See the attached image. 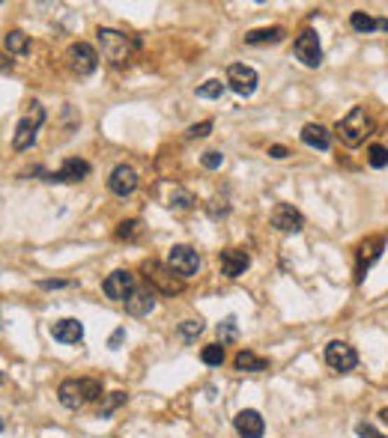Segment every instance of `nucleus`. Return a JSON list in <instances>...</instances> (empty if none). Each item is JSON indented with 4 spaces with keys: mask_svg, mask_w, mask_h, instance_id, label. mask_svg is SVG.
I'll list each match as a JSON object with an SVG mask.
<instances>
[{
    "mask_svg": "<svg viewBox=\"0 0 388 438\" xmlns=\"http://www.w3.org/2000/svg\"><path fill=\"white\" fill-rule=\"evenodd\" d=\"M141 272H143V277H147V284L152 289H159L161 295H180L182 286H185V280L176 275L171 265H164V263L150 260V263H143Z\"/></svg>",
    "mask_w": 388,
    "mask_h": 438,
    "instance_id": "4",
    "label": "nucleus"
},
{
    "mask_svg": "<svg viewBox=\"0 0 388 438\" xmlns=\"http://www.w3.org/2000/svg\"><path fill=\"white\" fill-rule=\"evenodd\" d=\"M39 286L42 289H63V286H69V284H66V280H42Z\"/></svg>",
    "mask_w": 388,
    "mask_h": 438,
    "instance_id": "38",
    "label": "nucleus"
},
{
    "mask_svg": "<svg viewBox=\"0 0 388 438\" xmlns=\"http://www.w3.org/2000/svg\"><path fill=\"white\" fill-rule=\"evenodd\" d=\"M168 265L185 280V277L197 275V268H201V256H197L194 248H188V244H173L171 254H168Z\"/></svg>",
    "mask_w": 388,
    "mask_h": 438,
    "instance_id": "9",
    "label": "nucleus"
},
{
    "mask_svg": "<svg viewBox=\"0 0 388 438\" xmlns=\"http://www.w3.org/2000/svg\"><path fill=\"white\" fill-rule=\"evenodd\" d=\"M209 131H213V122L203 119V122H197V126L188 129V131H185V138H188V140H194V138H206Z\"/></svg>",
    "mask_w": 388,
    "mask_h": 438,
    "instance_id": "34",
    "label": "nucleus"
},
{
    "mask_svg": "<svg viewBox=\"0 0 388 438\" xmlns=\"http://www.w3.org/2000/svg\"><path fill=\"white\" fill-rule=\"evenodd\" d=\"M51 337L57 343H81L84 340V325L78 319H60L51 325Z\"/></svg>",
    "mask_w": 388,
    "mask_h": 438,
    "instance_id": "19",
    "label": "nucleus"
},
{
    "mask_svg": "<svg viewBox=\"0 0 388 438\" xmlns=\"http://www.w3.org/2000/svg\"><path fill=\"white\" fill-rule=\"evenodd\" d=\"M302 143L310 146V149H329L331 146V131L326 126H319V122H308L302 129Z\"/></svg>",
    "mask_w": 388,
    "mask_h": 438,
    "instance_id": "20",
    "label": "nucleus"
},
{
    "mask_svg": "<svg viewBox=\"0 0 388 438\" xmlns=\"http://www.w3.org/2000/svg\"><path fill=\"white\" fill-rule=\"evenodd\" d=\"M201 361L209 364V367H221V364H224V346H221V343L206 346V349L201 352Z\"/></svg>",
    "mask_w": 388,
    "mask_h": 438,
    "instance_id": "30",
    "label": "nucleus"
},
{
    "mask_svg": "<svg viewBox=\"0 0 388 438\" xmlns=\"http://www.w3.org/2000/svg\"><path fill=\"white\" fill-rule=\"evenodd\" d=\"M0 69H6V72H9V69H13V63H3V57H0Z\"/></svg>",
    "mask_w": 388,
    "mask_h": 438,
    "instance_id": "39",
    "label": "nucleus"
},
{
    "mask_svg": "<svg viewBox=\"0 0 388 438\" xmlns=\"http://www.w3.org/2000/svg\"><path fill=\"white\" fill-rule=\"evenodd\" d=\"M293 54L296 60H302L308 69H317L319 63H323V48H319V39L314 30H302L293 42Z\"/></svg>",
    "mask_w": 388,
    "mask_h": 438,
    "instance_id": "7",
    "label": "nucleus"
},
{
    "mask_svg": "<svg viewBox=\"0 0 388 438\" xmlns=\"http://www.w3.org/2000/svg\"><path fill=\"white\" fill-rule=\"evenodd\" d=\"M123 337H126V328H117L114 334H110L108 346H110V349H120V343H123Z\"/></svg>",
    "mask_w": 388,
    "mask_h": 438,
    "instance_id": "37",
    "label": "nucleus"
},
{
    "mask_svg": "<svg viewBox=\"0 0 388 438\" xmlns=\"http://www.w3.org/2000/svg\"><path fill=\"white\" fill-rule=\"evenodd\" d=\"M326 364H329L331 370H338V373H350V370H356L359 355H356V349H352L350 343L331 340V343L326 346Z\"/></svg>",
    "mask_w": 388,
    "mask_h": 438,
    "instance_id": "10",
    "label": "nucleus"
},
{
    "mask_svg": "<svg viewBox=\"0 0 388 438\" xmlns=\"http://www.w3.org/2000/svg\"><path fill=\"white\" fill-rule=\"evenodd\" d=\"M141 233H143V224L138 218H129L120 224L114 235H117V242H135V239H141Z\"/></svg>",
    "mask_w": 388,
    "mask_h": 438,
    "instance_id": "24",
    "label": "nucleus"
},
{
    "mask_svg": "<svg viewBox=\"0 0 388 438\" xmlns=\"http://www.w3.org/2000/svg\"><path fill=\"white\" fill-rule=\"evenodd\" d=\"M233 370H239V373H263V370H269V361L251 349H239L236 358H233Z\"/></svg>",
    "mask_w": 388,
    "mask_h": 438,
    "instance_id": "21",
    "label": "nucleus"
},
{
    "mask_svg": "<svg viewBox=\"0 0 388 438\" xmlns=\"http://www.w3.org/2000/svg\"><path fill=\"white\" fill-rule=\"evenodd\" d=\"M233 426H236L239 438H263V432H266L260 411H254V409H242L236 418H233Z\"/></svg>",
    "mask_w": 388,
    "mask_h": 438,
    "instance_id": "16",
    "label": "nucleus"
},
{
    "mask_svg": "<svg viewBox=\"0 0 388 438\" xmlns=\"http://www.w3.org/2000/svg\"><path fill=\"white\" fill-rule=\"evenodd\" d=\"M382 248H385V235H368V239L359 244V251H356V275H359V280H364V272H368V268L382 256Z\"/></svg>",
    "mask_w": 388,
    "mask_h": 438,
    "instance_id": "12",
    "label": "nucleus"
},
{
    "mask_svg": "<svg viewBox=\"0 0 388 438\" xmlns=\"http://www.w3.org/2000/svg\"><path fill=\"white\" fill-rule=\"evenodd\" d=\"M126 400H129V394H123V390H110L102 402V409H99V418H110L120 406H126Z\"/></svg>",
    "mask_w": 388,
    "mask_h": 438,
    "instance_id": "26",
    "label": "nucleus"
},
{
    "mask_svg": "<svg viewBox=\"0 0 388 438\" xmlns=\"http://www.w3.org/2000/svg\"><path fill=\"white\" fill-rule=\"evenodd\" d=\"M380 418H382V421H385V423H388V406H385V409H382V411H380Z\"/></svg>",
    "mask_w": 388,
    "mask_h": 438,
    "instance_id": "40",
    "label": "nucleus"
},
{
    "mask_svg": "<svg viewBox=\"0 0 388 438\" xmlns=\"http://www.w3.org/2000/svg\"><path fill=\"white\" fill-rule=\"evenodd\" d=\"M218 265H221V275L233 280V277L245 275V268L251 265V256L245 251H239V248H224L218 254Z\"/></svg>",
    "mask_w": 388,
    "mask_h": 438,
    "instance_id": "15",
    "label": "nucleus"
},
{
    "mask_svg": "<svg viewBox=\"0 0 388 438\" xmlns=\"http://www.w3.org/2000/svg\"><path fill=\"white\" fill-rule=\"evenodd\" d=\"M257 84H260L257 72H254L251 66H245V63H233L230 69H227V87H230L236 96H242V98L254 96V89H257Z\"/></svg>",
    "mask_w": 388,
    "mask_h": 438,
    "instance_id": "8",
    "label": "nucleus"
},
{
    "mask_svg": "<svg viewBox=\"0 0 388 438\" xmlns=\"http://www.w3.org/2000/svg\"><path fill=\"white\" fill-rule=\"evenodd\" d=\"M3 426H6V423H3V418H0V432H3Z\"/></svg>",
    "mask_w": 388,
    "mask_h": 438,
    "instance_id": "41",
    "label": "nucleus"
},
{
    "mask_svg": "<svg viewBox=\"0 0 388 438\" xmlns=\"http://www.w3.org/2000/svg\"><path fill=\"white\" fill-rule=\"evenodd\" d=\"M3 379H6V376H3V373H0V385H3Z\"/></svg>",
    "mask_w": 388,
    "mask_h": 438,
    "instance_id": "42",
    "label": "nucleus"
},
{
    "mask_svg": "<svg viewBox=\"0 0 388 438\" xmlns=\"http://www.w3.org/2000/svg\"><path fill=\"white\" fill-rule=\"evenodd\" d=\"M284 36H287L284 27H263L245 33V45H278Z\"/></svg>",
    "mask_w": 388,
    "mask_h": 438,
    "instance_id": "23",
    "label": "nucleus"
},
{
    "mask_svg": "<svg viewBox=\"0 0 388 438\" xmlns=\"http://www.w3.org/2000/svg\"><path fill=\"white\" fill-rule=\"evenodd\" d=\"M6 54H27L30 51V36L27 33H21V30H13V33H6Z\"/></svg>",
    "mask_w": 388,
    "mask_h": 438,
    "instance_id": "25",
    "label": "nucleus"
},
{
    "mask_svg": "<svg viewBox=\"0 0 388 438\" xmlns=\"http://www.w3.org/2000/svg\"><path fill=\"white\" fill-rule=\"evenodd\" d=\"M201 164L206 167V170H218V167L224 164V155H221V152H215V149H209V152H203Z\"/></svg>",
    "mask_w": 388,
    "mask_h": 438,
    "instance_id": "33",
    "label": "nucleus"
},
{
    "mask_svg": "<svg viewBox=\"0 0 388 438\" xmlns=\"http://www.w3.org/2000/svg\"><path fill=\"white\" fill-rule=\"evenodd\" d=\"M102 397V385L96 379H63L57 388V400L66 409H81Z\"/></svg>",
    "mask_w": 388,
    "mask_h": 438,
    "instance_id": "2",
    "label": "nucleus"
},
{
    "mask_svg": "<svg viewBox=\"0 0 388 438\" xmlns=\"http://www.w3.org/2000/svg\"><path fill=\"white\" fill-rule=\"evenodd\" d=\"M224 89H227V84H221V81H206V84L197 87V98H221V96H224Z\"/></svg>",
    "mask_w": 388,
    "mask_h": 438,
    "instance_id": "31",
    "label": "nucleus"
},
{
    "mask_svg": "<svg viewBox=\"0 0 388 438\" xmlns=\"http://www.w3.org/2000/svg\"><path fill=\"white\" fill-rule=\"evenodd\" d=\"M269 155L272 159H287V155H290V149H287V146H281V143H275V146H269Z\"/></svg>",
    "mask_w": 388,
    "mask_h": 438,
    "instance_id": "36",
    "label": "nucleus"
},
{
    "mask_svg": "<svg viewBox=\"0 0 388 438\" xmlns=\"http://www.w3.org/2000/svg\"><path fill=\"white\" fill-rule=\"evenodd\" d=\"M90 176V164L84 159H66L57 173H48V182H81V179Z\"/></svg>",
    "mask_w": 388,
    "mask_h": 438,
    "instance_id": "17",
    "label": "nucleus"
},
{
    "mask_svg": "<svg viewBox=\"0 0 388 438\" xmlns=\"http://www.w3.org/2000/svg\"><path fill=\"white\" fill-rule=\"evenodd\" d=\"M272 227L281 230V233H302L305 215L293 203H278L272 209Z\"/></svg>",
    "mask_w": 388,
    "mask_h": 438,
    "instance_id": "13",
    "label": "nucleus"
},
{
    "mask_svg": "<svg viewBox=\"0 0 388 438\" xmlns=\"http://www.w3.org/2000/svg\"><path fill=\"white\" fill-rule=\"evenodd\" d=\"M173 212H188V209H192L194 206V197L192 194H188V191H173V194H171V203H168Z\"/></svg>",
    "mask_w": 388,
    "mask_h": 438,
    "instance_id": "32",
    "label": "nucleus"
},
{
    "mask_svg": "<svg viewBox=\"0 0 388 438\" xmlns=\"http://www.w3.org/2000/svg\"><path fill=\"white\" fill-rule=\"evenodd\" d=\"M356 435H359V438H385V435L376 430V426H371V423H359V426H356Z\"/></svg>",
    "mask_w": 388,
    "mask_h": 438,
    "instance_id": "35",
    "label": "nucleus"
},
{
    "mask_svg": "<svg viewBox=\"0 0 388 438\" xmlns=\"http://www.w3.org/2000/svg\"><path fill=\"white\" fill-rule=\"evenodd\" d=\"M102 292L110 301H126L135 292V275L126 272V268H117L102 280Z\"/></svg>",
    "mask_w": 388,
    "mask_h": 438,
    "instance_id": "11",
    "label": "nucleus"
},
{
    "mask_svg": "<svg viewBox=\"0 0 388 438\" xmlns=\"http://www.w3.org/2000/svg\"><path fill=\"white\" fill-rule=\"evenodd\" d=\"M155 310V292L152 289H135L131 295L126 298V313L129 316H150Z\"/></svg>",
    "mask_w": 388,
    "mask_h": 438,
    "instance_id": "18",
    "label": "nucleus"
},
{
    "mask_svg": "<svg viewBox=\"0 0 388 438\" xmlns=\"http://www.w3.org/2000/svg\"><path fill=\"white\" fill-rule=\"evenodd\" d=\"M99 45H102V54L110 60V63H126L131 54H135L141 48V42L135 36H126V33L120 30H110V27H99Z\"/></svg>",
    "mask_w": 388,
    "mask_h": 438,
    "instance_id": "3",
    "label": "nucleus"
},
{
    "mask_svg": "<svg viewBox=\"0 0 388 438\" xmlns=\"http://www.w3.org/2000/svg\"><path fill=\"white\" fill-rule=\"evenodd\" d=\"M335 131H338V138L347 143V146H359V143H364V138H371V134L376 131V122H373V117H371L368 108L356 105V108H352L350 114L335 126Z\"/></svg>",
    "mask_w": 388,
    "mask_h": 438,
    "instance_id": "1",
    "label": "nucleus"
},
{
    "mask_svg": "<svg viewBox=\"0 0 388 438\" xmlns=\"http://www.w3.org/2000/svg\"><path fill=\"white\" fill-rule=\"evenodd\" d=\"M108 188H110V194H117V197H129L131 191L138 188L135 167H131V164H117L114 170H110V176H108Z\"/></svg>",
    "mask_w": 388,
    "mask_h": 438,
    "instance_id": "14",
    "label": "nucleus"
},
{
    "mask_svg": "<svg viewBox=\"0 0 388 438\" xmlns=\"http://www.w3.org/2000/svg\"><path fill=\"white\" fill-rule=\"evenodd\" d=\"M203 328H206L203 319H185V322L180 325V337H182V340L192 343V340H197V337L203 334Z\"/></svg>",
    "mask_w": 388,
    "mask_h": 438,
    "instance_id": "29",
    "label": "nucleus"
},
{
    "mask_svg": "<svg viewBox=\"0 0 388 438\" xmlns=\"http://www.w3.org/2000/svg\"><path fill=\"white\" fill-rule=\"evenodd\" d=\"M66 66H69L78 78L93 75L99 69V51L90 42H75V45H69V51H66Z\"/></svg>",
    "mask_w": 388,
    "mask_h": 438,
    "instance_id": "6",
    "label": "nucleus"
},
{
    "mask_svg": "<svg viewBox=\"0 0 388 438\" xmlns=\"http://www.w3.org/2000/svg\"><path fill=\"white\" fill-rule=\"evenodd\" d=\"M368 164L373 167V170H382V167H388V149L382 143H371L368 146Z\"/></svg>",
    "mask_w": 388,
    "mask_h": 438,
    "instance_id": "28",
    "label": "nucleus"
},
{
    "mask_svg": "<svg viewBox=\"0 0 388 438\" xmlns=\"http://www.w3.org/2000/svg\"><path fill=\"white\" fill-rule=\"evenodd\" d=\"M239 340V325H236V316H227L224 322L218 325V343L227 346V343H236Z\"/></svg>",
    "mask_w": 388,
    "mask_h": 438,
    "instance_id": "27",
    "label": "nucleus"
},
{
    "mask_svg": "<svg viewBox=\"0 0 388 438\" xmlns=\"http://www.w3.org/2000/svg\"><path fill=\"white\" fill-rule=\"evenodd\" d=\"M350 27L356 33H373V30H388V18H373L368 13H352Z\"/></svg>",
    "mask_w": 388,
    "mask_h": 438,
    "instance_id": "22",
    "label": "nucleus"
},
{
    "mask_svg": "<svg viewBox=\"0 0 388 438\" xmlns=\"http://www.w3.org/2000/svg\"><path fill=\"white\" fill-rule=\"evenodd\" d=\"M42 122H45V108H42L39 102H30L27 117L18 119V129H15V138H13V149L15 152H24V149H30V146L36 143V131H39Z\"/></svg>",
    "mask_w": 388,
    "mask_h": 438,
    "instance_id": "5",
    "label": "nucleus"
}]
</instances>
